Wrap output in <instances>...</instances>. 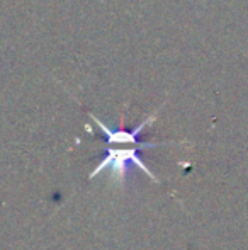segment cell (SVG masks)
Returning a JSON list of instances; mask_svg holds the SVG:
<instances>
[{
  "mask_svg": "<svg viewBox=\"0 0 248 250\" xmlns=\"http://www.w3.org/2000/svg\"><path fill=\"white\" fill-rule=\"evenodd\" d=\"M155 146H160V143H139V145H133L129 148H114V146H107L106 150V157L104 160L90 172V179L97 177L99 174H102L104 170L111 172V177H113L114 182L121 184V182L126 179L129 170L133 168H139L145 174H148L153 181L156 182V177L152 170L145 165V162L139 158V151L146 150V148H155Z\"/></svg>",
  "mask_w": 248,
  "mask_h": 250,
  "instance_id": "6da1fadb",
  "label": "cell"
}]
</instances>
